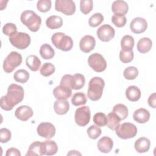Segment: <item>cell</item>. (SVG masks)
Returning <instances> with one entry per match:
<instances>
[{
	"label": "cell",
	"mask_w": 156,
	"mask_h": 156,
	"mask_svg": "<svg viewBox=\"0 0 156 156\" xmlns=\"http://www.w3.org/2000/svg\"><path fill=\"white\" fill-rule=\"evenodd\" d=\"M24 91L23 87L12 83L8 87L6 95L1 97L0 100L1 107L5 111H10L13 107L21 102L24 98Z\"/></svg>",
	"instance_id": "cell-1"
},
{
	"label": "cell",
	"mask_w": 156,
	"mask_h": 156,
	"mask_svg": "<svg viewBox=\"0 0 156 156\" xmlns=\"http://www.w3.org/2000/svg\"><path fill=\"white\" fill-rule=\"evenodd\" d=\"M104 86V80L101 77H93L88 83V89L87 91L88 98L93 101H96L101 99Z\"/></svg>",
	"instance_id": "cell-2"
},
{
	"label": "cell",
	"mask_w": 156,
	"mask_h": 156,
	"mask_svg": "<svg viewBox=\"0 0 156 156\" xmlns=\"http://www.w3.org/2000/svg\"><path fill=\"white\" fill-rule=\"evenodd\" d=\"M21 23L32 32H37L41 24V18L32 10L24 11L20 17Z\"/></svg>",
	"instance_id": "cell-3"
},
{
	"label": "cell",
	"mask_w": 156,
	"mask_h": 156,
	"mask_svg": "<svg viewBox=\"0 0 156 156\" xmlns=\"http://www.w3.org/2000/svg\"><path fill=\"white\" fill-rule=\"evenodd\" d=\"M51 41L55 48L63 51H69L73 46L72 38L63 32H56L52 35Z\"/></svg>",
	"instance_id": "cell-4"
},
{
	"label": "cell",
	"mask_w": 156,
	"mask_h": 156,
	"mask_svg": "<svg viewBox=\"0 0 156 156\" xmlns=\"http://www.w3.org/2000/svg\"><path fill=\"white\" fill-rule=\"evenodd\" d=\"M21 55L16 51L11 52L4 59L3 62L4 71L7 73H12L22 63Z\"/></svg>",
	"instance_id": "cell-5"
},
{
	"label": "cell",
	"mask_w": 156,
	"mask_h": 156,
	"mask_svg": "<svg viewBox=\"0 0 156 156\" xmlns=\"http://www.w3.org/2000/svg\"><path fill=\"white\" fill-rule=\"evenodd\" d=\"M117 136L123 140L133 138L137 133V128L132 123L124 122L119 125L115 129Z\"/></svg>",
	"instance_id": "cell-6"
},
{
	"label": "cell",
	"mask_w": 156,
	"mask_h": 156,
	"mask_svg": "<svg viewBox=\"0 0 156 156\" xmlns=\"http://www.w3.org/2000/svg\"><path fill=\"white\" fill-rule=\"evenodd\" d=\"M30 37L27 33L17 32L11 37H9L10 43L19 49L27 48L30 43Z\"/></svg>",
	"instance_id": "cell-7"
},
{
	"label": "cell",
	"mask_w": 156,
	"mask_h": 156,
	"mask_svg": "<svg viewBox=\"0 0 156 156\" xmlns=\"http://www.w3.org/2000/svg\"><path fill=\"white\" fill-rule=\"evenodd\" d=\"M88 63L89 66L97 73H101L107 68V62L104 57L96 52L89 56Z\"/></svg>",
	"instance_id": "cell-8"
},
{
	"label": "cell",
	"mask_w": 156,
	"mask_h": 156,
	"mask_svg": "<svg viewBox=\"0 0 156 156\" xmlns=\"http://www.w3.org/2000/svg\"><path fill=\"white\" fill-rule=\"evenodd\" d=\"M91 112L89 107L83 106L76 109L74 114L76 123L79 126H87L90 120Z\"/></svg>",
	"instance_id": "cell-9"
},
{
	"label": "cell",
	"mask_w": 156,
	"mask_h": 156,
	"mask_svg": "<svg viewBox=\"0 0 156 156\" xmlns=\"http://www.w3.org/2000/svg\"><path fill=\"white\" fill-rule=\"evenodd\" d=\"M55 9L66 15H72L76 12V4L71 0H56Z\"/></svg>",
	"instance_id": "cell-10"
},
{
	"label": "cell",
	"mask_w": 156,
	"mask_h": 156,
	"mask_svg": "<svg viewBox=\"0 0 156 156\" xmlns=\"http://www.w3.org/2000/svg\"><path fill=\"white\" fill-rule=\"evenodd\" d=\"M37 133L41 137L51 139L55 134V128L54 126L48 122H43L40 123L37 129Z\"/></svg>",
	"instance_id": "cell-11"
},
{
	"label": "cell",
	"mask_w": 156,
	"mask_h": 156,
	"mask_svg": "<svg viewBox=\"0 0 156 156\" xmlns=\"http://www.w3.org/2000/svg\"><path fill=\"white\" fill-rule=\"evenodd\" d=\"M96 34L101 41L103 42H108L113 38L115 31L109 24H104L98 28Z\"/></svg>",
	"instance_id": "cell-12"
},
{
	"label": "cell",
	"mask_w": 156,
	"mask_h": 156,
	"mask_svg": "<svg viewBox=\"0 0 156 156\" xmlns=\"http://www.w3.org/2000/svg\"><path fill=\"white\" fill-rule=\"evenodd\" d=\"M147 27V23L146 20L141 17H136L133 18L130 24V29L131 31L136 34L143 33Z\"/></svg>",
	"instance_id": "cell-13"
},
{
	"label": "cell",
	"mask_w": 156,
	"mask_h": 156,
	"mask_svg": "<svg viewBox=\"0 0 156 156\" xmlns=\"http://www.w3.org/2000/svg\"><path fill=\"white\" fill-rule=\"evenodd\" d=\"M95 46V38L90 35L83 36L79 42V48L80 50L85 53H88L91 51L94 48Z\"/></svg>",
	"instance_id": "cell-14"
},
{
	"label": "cell",
	"mask_w": 156,
	"mask_h": 156,
	"mask_svg": "<svg viewBox=\"0 0 156 156\" xmlns=\"http://www.w3.org/2000/svg\"><path fill=\"white\" fill-rule=\"evenodd\" d=\"M33 110L28 105H21L18 107L15 112L16 118L23 121H27L33 116Z\"/></svg>",
	"instance_id": "cell-15"
},
{
	"label": "cell",
	"mask_w": 156,
	"mask_h": 156,
	"mask_svg": "<svg viewBox=\"0 0 156 156\" xmlns=\"http://www.w3.org/2000/svg\"><path fill=\"white\" fill-rule=\"evenodd\" d=\"M52 93L54 98L57 100H66L71 97L72 94V90L66 87L60 85L54 88Z\"/></svg>",
	"instance_id": "cell-16"
},
{
	"label": "cell",
	"mask_w": 156,
	"mask_h": 156,
	"mask_svg": "<svg viewBox=\"0 0 156 156\" xmlns=\"http://www.w3.org/2000/svg\"><path fill=\"white\" fill-rule=\"evenodd\" d=\"M97 146L100 152L106 154L112 151L113 146V143L110 137L105 136L99 140L97 143Z\"/></svg>",
	"instance_id": "cell-17"
},
{
	"label": "cell",
	"mask_w": 156,
	"mask_h": 156,
	"mask_svg": "<svg viewBox=\"0 0 156 156\" xmlns=\"http://www.w3.org/2000/svg\"><path fill=\"white\" fill-rule=\"evenodd\" d=\"M58 150L57 143L52 140H46L41 143V151L43 155H53Z\"/></svg>",
	"instance_id": "cell-18"
},
{
	"label": "cell",
	"mask_w": 156,
	"mask_h": 156,
	"mask_svg": "<svg viewBox=\"0 0 156 156\" xmlns=\"http://www.w3.org/2000/svg\"><path fill=\"white\" fill-rule=\"evenodd\" d=\"M133 118L136 122L140 124H144L149 120L150 113L146 108H140L133 112Z\"/></svg>",
	"instance_id": "cell-19"
},
{
	"label": "cell",
	"mask_w": 156,
	"mask_h": 156,
	"mask_svg": "<svg viewBox=\"0 0 156 156\" xmlns=\"http://www.w3.org/2000/svg\"><path fill=\"white\" fill-rule=\"evenodd\" d=\"M129 10V6L126 2L122 0H117L113 2L112 10L114 14L125 15Z\"/></svg>",
	"instance_id": "cell-20"
},
{
	"label": "cell",
	"mask_w": 156,
	"mask_h": 156,
	"mask_svg": "<svg viewBox=\"0 0 156 156\" xmlns=\"http://www.w3.org/2000/svg\"><path fill=\"white\" fill-rule=\"evenodd\" d=\"M151 146L149 140L146 137L139 138L134 144V147L138 153H144L149 151Z\"/></svg>",
	"instance_id": "cell-21"
},
{
	"label": "cell",
	"mask_w": 156,
	"mask_h": 156,
	"mask_svg": "<svg viewBox=\"0 0 156 156\" xmlns=\"http://www.w3.org/2000/svg\"><path fill=\"white\" fill-rule=\"evenodd\" d=\"M54 109L57 114L59 115H65L69 109V104L66 100L58 99L54 102Z\"/></svg>",
	"instance_id": "cell-22"
},
{
	"label": "cell",
	"mask_w": 156,
	"mask_h": 156,
	"mask_svg": "<svg viewBox=\"0 0 156 156\" xmlns=\"http://www.w3.org/2000/svg\"><path fill=\"white\" fill-rule=\"evenodd\" d=\"M141 93L139 88L134 85L129 86L126 90V96L131 102L138 101L141 97Z\"/></svg>",
	"instance_id": "cell-23"
},
{
	"label": "cell",
	"mask_w": 156,
	"mask_h": 156,
	"mask_svg": "<svg viewBox=\"0 0 156 156\" xmlns=\"http://www.w3.org/2000/svg\"><path fill=\"white\" fill-rule=\"evenodd\" d=\"M152 42L149 38L143 37L138 41L136 48L140 53H146L149 52L152 48Z\"/></svg>",
	"instance_id": "cell-24"
},
{
	"label": "cell",
	"mask_w": 156,
	"mask_h": 156,
	"mask_svg": "<svg viewBox=\"0 0 156 156\" xmlns=\"http://www.w3.org/2000/svg\"><path fill=\"white\" fill-rule=\"evenodd\" d=\"M46 25L51 29H58L63 25V20L59 16L52 15L46 19Z\"/></svg>",
	"instance_id": "cell-25"
},
{
	"label": "cell",
	"mask_w": 156,
	"mask_h": 156,
	"mask_svg": "<svg viewBox=\"0 0 156 156\" xmlns=\"http://www.w3.org/2000/svg\"><path fill=\"white\" fill-rule=\"evenodd\" d=\"M27 66L32 71H37L41 66V61L35 55H30L27 57L26 59Z\"/></svg>",
	"instance_id": "cell-26"
},
{
	"label": "cell",
	"mask_w": 156,
	"mask_h": 156,
	"mask_svg": "<svg viewBox=\"0 0 156 156\" xmlns=\"http://www.w3.org/2000/svg\"><path fill=\"white\" fill-rule=\"evenodd\" d=\"M40 54L43 59L48 60L54 57L55 55V51L51 45L45 43L41 46L40 49Z\"/></svg>",
	"instance_id": "cell-27"
},
{
	"label": "cell",
	"mask_w": 156,
	"mask_h": 156,
	"mask_svg": "<svg viewBox=\"0 0 156 156\" xmlns=\"http://www.w3.org/2000/svg\"><path fill=\"white\" fill-rule=\"evenodd\" d=\"M121 121L118 116L112 112L109 113L107 116V127L112 130H115L116 128L119 125Z\"/></svg>",
	"instance_id": "cell-28"
},
{
	"label": "cell",
	"mask_w": 156,
	"mask_h": 156,
	"mask_svg": "<svg viewBox=\"0 0 156 156\" xmlns=\"http://www.w3.org/2000/svg\"><path fill=\"white\" fill-rule=\"evenodd\" d=\"M43 155L41 151V143L40 141H35L32 143L26 154V156H41Z\"/></svg>",
	"instance_id": "cell-29"
},
{
	"label": "cell",
	"mask_w": 156,
	"mask_h": 156,
	"mask_svg": "<svg viewBox=\"0 0 156 156\" xmlns=\"http://www.w3.org/2000/svg\"><path fill=\"white\" fill-rule=\"evenodd\" d=\"M134 46V39L133 37L129 35H126L122 37L121 40V50L124 51H130Z\"/></svg>",
	"instance_id": "cell-30"
},
{
	"label": "cell",
	"mask_w": 156,
	"mask_h": 156,
	"mask_svg": "<svg viewBox=\"0 0 156 156\" xmlns=\"http://www.w3.org/2000/svg\"><path fill=\"white\" fill-rule=\"evenodd\" d=\"M112 112L115 113L121 120H124L128 116V108L122 104H118L115 105L112 110Z\"/></svg>",
	"instance_id": "cell-31"
},
{
	"label": "cell",
	"mask_w": 156,
	"mask_h": 156,
	"mask_svg": "<svg viewBox=\"0 0 156 156\" xmlns=\"http://www.w3.org/2000/svg\"><path fill=\"white\" fill-rule=\"evenodd\" d=\"M13 79L17 82L24 83L29 79V73L24 69L17 70L13 74Z\"/></svg>",
	"instance_id": "cell-32"
},
{
	"label": "cell",
	"mask_w": 156,
	"mask_h": 156,
	"mask_svg": "<svg viewBox=\"0 0 156 156\" xmlns=\"http://www.w3.org/2000/svg\"><path fill=\"white\" fill-rule=\"evenodd\" d=\"M71 102L74 106L84 105L87 103V98L83 92L74 93L71 98Z\"/></svg>",
	"instance_id": "cell-33"
},
{
	"label": "cell",
	"mask_w": 156,
	"mask_h": 156,
	"mask_svg": "<svg viewBox=\"0 0 156 156\" xmlns=\"http://www.w3.org/2000/svg\"><path fill=\"white\" fill-rule=\"evenodd\" d=\"M85 79L83 75L81 74H76L73 75V90H78L81 89L85 85Z\"/></svg>",
	"instance_id": "cell-34"
},
{
	"label": "cell",
	"mask_w": 156,
	"mask_h": 156,
	"mask_svg": "<svg viewBox=\"0 0 156 156\" xmlns=\"http://www.w3.org/2000/svg\"><path fill=\"white\" fill-rule=\"evenodd\" d=\"M123 75L127 80H133L138 76V70L135 66H129L124 69Z\"/></svg>",
	"instance_id": "cell-35"
},
{
	"label": "cell",
	"mask_w": 156,
	"mask_h": 156,
	"mask_svg": "<svg viewBox=\"0 0 156 156\" xmlns=\"http://www.w3.org/2000/svg\"><path fill=\"white\" fill-rule=\"evenodd\" d=\"M55 66L51 63H44L40 68V73L44 77L52 75L55 72Z\"/></svg>",
	"instance_id": "cell-36"
},
{
	"label": "cell",
	"mask_w": 156,
	"mask_h": 156,
	"mask_svg": "<svg viewBox=\"0 0 156 156\" xmlns=\"http://www.w3.org/2000/svg\"><path fill=\"white\" fill-rule=\"evenodd\" d=\"M104 21V16L100 13H96L93 14L88 20V24L91 27H96L100 25Z\"/></svg>",
	"instance_id": "cell-37"
},
{
	"label": "cell",
	"mask_w": 156,
	"mask_h": 156,
	"mask_svg": "<svg viewBox=\"0 0 156 156\" xmlns=\"http://www.w3.org/2000/svg\"><path fill=\"white\" fill-rule=\"evenodd\" d=\"M94 123L100 127L107 125V116L102 112H98L94 114L93 118Z\"/></svg>",
	"instance_id": "cell-38"
},
{
	"label": "cell",
	"mask_w": 156,
	"mask_h": 156,
	"mask_svg": "<svg viewBox=\"0 0 156 156\" xmlns=\"http://www.w3.org/2000/svg\"><path fill=\"white\" fill-rule=\"evenodd\" d=\"M93 2L91 0H81L80 1V9L82 13L88 14L93 9Z\"/></svg>",
	"instance_id": "cell-39"
},
{
	"label": "cell",
	"mask_w": 156,
	"mask_h": 156,
	"mask_svg": "<svg viewBox=\"0 0 156 156\" xmlns=\"http://www.w3.org/2000/svg\"><path fill=\"white\" fill-rule=\"evenodd\" d=\"M87 133L91 139L96 140L101 135L102 130L98 126L92 125L88 128Z\"/></svg>",
	"instance_id": "cell-40"
},
{
	"label": "cell",
	"mask_w": 156,
	"mask_h": 156,
	"mask_svg": "<svg viewBox=\"0 0 156 156\" xmlns=\"http://www.w3.org/2000/svg\"><path fill=\"white\" fill-rule=\"evenodd\" d=\"M51 5L52 2L50 0H39L37 4V8L40 12L45 13L50 10Z\"/></svg>",
	"instance_id": "cell-41"
},
{
	"label": "cell",
	"mask_w": 156,
	"mask_h": 156,
	"mask_svg": "<svg viewBox=\"0 0 156 156\" xmlns=\"http://www.w3.org/2000/svg\"><path fill=\"white\" fill-rule=\"evenodd\" d=\"M126 21L127 20L125 15L114 14L112 18V22L118 27H124L126 24Z\"/></svg>",
	"instance_id": "cell-42"
},
{
	"label": "cell",
	"mask_w": 156,
	"mask_h": 156,
	"mask_svg": "<svg viewBox=\"0 0 156 156\" xmlns=\"http://www.w3.org/2000/svg\"><path fill=\"white\" fill-rule=\"evenodd\" d=\"M134 54L133 51H124L121 50L119 52V59L123 63H128L133 59Z\"/></svg>",
	"instance_id": "cell-43"
},
{
	"label": "cell",
	"mask_w": 156,
	"mask_h": 156,
	"mask_svg": "<svg viewBox=\"0 0 156 156\" xmlns=\"http://www.w3.org/2000/svg\"><path fill=\"white\" fill-rule=\"evenodd\" d=\"M2 32L5 35L11 37L17 32V27L13 23H8L3 26Z\"/></svg>",
	"instance_id": "cell-44"
},
{
	"label": "cell",
	"mask_w": 156,
	"mask_h": 156,
	"mask_svg": "<svg viewBox=\"0 0 156 156\" xmlns=\"http://www.w3.org/2000/svg\"><path fill=\"white\" fill-rule=\"evenodd\" d=\"M11 132L6 128H2L0 129V141L1 143H5L11 139Z\"/></svg>",
	"instance_id": "cell-45"
},
{
	"label": "cell",
	"mask_w": 156,
	"mask_h": 156,
	"mask_svg": "<svg viewBox=\"0 0 156 156\" xmlns=\"http://www.w3.org/2000/svg\"><path fill=\"white\" fill-rule=\"evenodd\" d=\"M73 76L71 74H65L64 75L60 81V85L66 87L71 90H73Z\"/></svg>",
	"instance_id": "cell-46"
},
{
	"label": "cell",
	"mask_w": 156,
	"mask_h": 156,
	"mask_svg": "<svg viewBox=\"0 0 156 156\" xmlns=\"http://www.w3.org/2000/svg\"><path fill=\"white\" fill-rule=\"evenodd\" d=\"M148 104L150 107H151L153 108H156V94L155 93H153L151 94L148 99H147Z\"/></svg>",
	"instance_id": "cell-47"
},
{
	"label": "cell",
	"mask_w": 156,
	"mask_h": 156,
	"mask_svg": "<svg viewBox=\"0 0 156 156\" xmlns=\"http://www.w3.org/2000/svg\"><path fill=\"white\" fill-rule=\"evenodd\" d=\"M5 155L6 156H11V155L20 156L21 153L18 149L15 148V147H11V148H9L7 149Z\"/></svg>",
	"instance_id": "cell-48"
},
{
	"label": "cell",
	"mask_w": 156,
	"mask_h": 156,
	"mask_svg": "<svg viewBox=\"0 0 156 156\" xmlns=\"http://www.w3.org/2000/svg\"><path fill=\"white\" fill-rule=\"evenodd\" d=\"M68 155H81V154L80 153H79V152H77V151H70V152H69V153H68V154H67Z\"/></svg>",
	"instance_id": "cell-49"
}]
</instances>
